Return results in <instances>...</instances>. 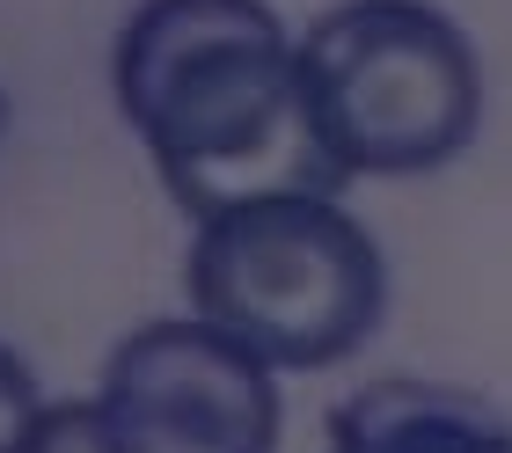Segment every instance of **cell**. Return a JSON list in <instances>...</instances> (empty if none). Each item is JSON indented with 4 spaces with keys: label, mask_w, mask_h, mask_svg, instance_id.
I'll list each match as a JSON object with an SVG mask.
<instances>
[{
    "label": "cell",
    "mask_w": 512,
    "mask_h": 453,
    "mask_svg": "<svg viewBox=\"0 0 512 453\" xmlns=\"http://www.w3.org/2000/svg\"><path fill=\"white\" fill-rule=\"evenodd\" d=\"M110 88L191 220L256 190H344L300 110L293 37L264 0H139Z\"/></svg>",
    "instance_id": "obj_1"
},
{
    "label": "cell",
    "mask_w": 512,
    "mask_h": 453,
    "mask_svg": "<svg viewBox=\"0 0 512 453\" xmlns=\"http://www.w3.org/2000/svg\"><path fill=\"white\" fill-rule=\"evenodd\" d=\"M183 293L278 373H322L381 329L388 264L337 190H256L198 220Z\"/></svg>",
    "instance_id": "obj_2"
},
{
    "label": "cell",
    "mask_w": 512,
    "mask_h": 453,
    "mask_svg": "<svg viewBox=\"0 0 512 453\" xmlns=\"http://www.w3.org/2000/svg\"><path fill=\"white\" fill-rule=\"evenodd\" d=\"M300 110L337 183H410L469 154L483 125V59L432 0H337L293 37Z\"/></svg>",
    "instance_id": "obj_3"
},
{
    "label": "cell",
    "mask_w": 512,
    "mask_h": 453,
    "mask_svg": "<svg viewBox=\"0 0 512 453\" xmlns=\"http://www.w3.org/2000/svg\"><path fill=\"white\" fill-rule=\"evenodd\" d=\"M103 410L125 453H278V366L205 315H161L103 359Z\"/></svg>",
    "instance_id": "obj_4"
},
{
    "label": "cell",
    "mask_w": 512,
    "mask_h": 453,
    "mask_svg": "<svg viewBox=\"0 0 512 453\" xmlns=\"http://www.w3.org/2000/svg\"><path fill=\"white\" fill-rule=\"evenodd\" d=\"M330 453H512V424L476 388L381 373L330 410Z\"/></svg>",
    "instance_id": "obj_5"
},
{
    "label": "cell",
    "mask_w": 512,
    "mask_h": 453,
    "mask_svg": "<svg viewBox=\"0 0 512 453\" xmlns=\"http://www.w3.org/2000/svg\"><path fill=\"white\" fill-rule=\"evenodd\" d=\"M22 453H125L118 424H110L103 395H59L44 402V410L30 417V439H22Z\"/></svg>",
    "instance_id": "obj_6"
},
{
    "label": "cell",
    "mask_w": 512,
    "mask_h": 453,
    "mask_svg": "<svg viewBox=\"0 0 512 453\" xmlns=\"http://www.w3.org/2000/svg\"><path fill=\"white\" fill-rule=\"evenodd\" d=\"M44 410L37 395V373L30 359H15L8 344H0V453H22V439H30V417Z\"/></svg>",
    "instance_id": "obj_7"
}]
</instances>
